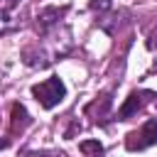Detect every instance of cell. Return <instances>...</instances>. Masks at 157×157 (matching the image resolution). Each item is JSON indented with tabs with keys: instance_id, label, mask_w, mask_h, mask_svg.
Listing matches in <instances>:
<instances>
[{
	"instance_id": "cell-1",
	"label": "cell",
	"mask_w": 157,
	"mask_h": 157,
	"mask_svg": "<svg viewBox=\"0 0 157 157\" xmlns=\"http://www.w3.org/2000/svg\"><path fill=\"white\" fill-rule=\"evenodd\" d=\"M32 93H34V98L42 103V108L52 110L54 105H59V103L64 101L66 86H64V81H61L59 76H52V78H47V81L32 86Z\"/></svg>"
},
{
	"instance_id": "cell-2",
	"label": "cell",
	"mask_w": 157,
	"mask_h": 157,
	"mask_svg": "<svg viewBox=\"0 0 157 157\" xmlns=\"http://www.w3.org/2000/svg\"><path fill=\"white\" fill-rule=\"evenodd\" d=\"M140 105H142L140 93H130V96H128V101H125V105H123V108H120V113H118V120H128L132 113H137V110H140Z\"/></svg>"
},
{
	"instance_id": "cell-3",
	"label": "cell",
	"mask_w": 157,
	"mask_h": 157,
	"mask_svg": "<svg viewBox=\"0 0 157 157\" xmlns=\"http://www.w3.org/2000/svg\"><path fill=\"white\" fill-rule=\"evenodd\" d=\"M29 123V115H27V110H25V105H20V103H12V128L17 130H22L25 125Z\"/></svg>"
},
{
	"instance_id": "cell-4",
	"label": "cell",
	"mask_w": 157,
	"mask_h": 157,
	"mask_svg": "<svg viewBox=\"0 0 157 157\" xmlns=\"http://www.w3.org/2000/svg\"><path fill=\"white\" fill-rule=\"evenodd\" d=\"M140 137H145L142 142H140V147H147V145H155L157 142V120H150L145 128H142V132H140Z\"/></svg>"
},
{
	"instance_id": "cell-5",
	"label": "cell",
	"mask_w": 157,
	"mask_h": 157,
	"mask_svg": "<svg viewBox=\"0 0 157 157\" xmlns=\"http://www.w3.org/2000/svg\"><path fill=\"white\" fill-rule=\"evenodd\" d=\"M78 147H81V152H86V155H91V157H101V155H103V145H101L98 140H83Z\"/></svg>"
},
{
	"instance_id": "cell-6",
	"label": "cell",
	"mask_w": 157,
	"mask_h": 157,
	"mask_svg": "<svg viewBox=\"0 0 157 157\" xmlns=\"http://www.w3.org/2000/svg\"><path fill=\"white\" fill-rule=\"evenodd\" d=\"M0 147H7V140H0Z\"/></svg>"
},
{
	"instance_id": "cell-7",
	"label": "cell",
	"mask_w": 157,
	"mask_h": 157,
	"mask_svg": "<svg viewBox=\"0 0 157 157\" xmlns=\"http://www.w3.org/2000/svg\"><path fill=\"white\" fill-rule=\"evenodd\" d=\"M7 2H10V5H15V2H17V0H7Z\"/></svg>"
}]
</instances>
